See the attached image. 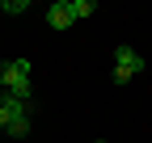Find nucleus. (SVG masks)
<instances>
[{"label":"nucleus","mask_w":152,"mask_h":143,"mask_svg":"<svg viewBox=\"0 0 152 143\" xmlns=\"http://www.w3.org/2000/svg\"><path fill=\"white\" fill-rule=\"evenodd\" d=\"M0 84H4V97L30 101V63L26 59H4L0 63Z\"/></svg>","instance_id":"1"},{"label":"nucleus","mask_w":152,"mask_h":143,"mask_svg":"<svg viewBox=\"0 0 152 143\" xmlns=\"http://www.w3.org/2000/svg\"><path fill=\"white\" fill-rule=\"evenodd\" d=\"M144 72V55L131 46H114V84H127Z\"/></svg>","instance_id":"2"},{"label":"nucleus","mask_w":152,"mask_h":143,"mask_svg":"<svg viewBox=\"0 0 152 143\" xmlns=\"http://www.w3.org/2000/svg\"><path fill=\"white\" fill-rule=\"evenodd\" d=\"M17 118H30V101H17V97H4L0 93V131Z\"/></svg>","instance_id":"3"},{"label":"nucleus","mask_w":152,"mask_h":143,"mask_svg":"<svg viewBox=\"0 0 152 143\" xmlns=\"http://www.w3.org/2000/svg\"><path fill=\"white\" fill-rule=\"evenodd\" d=\"M47 25H51V30H68V25H72V13H68V0H55V4L47 9Z\"/></svg>","instance_id":"4"},{"label":"nucleus","mask_w":152,"mask_h":143,"mask_svg":"<svg viewBox=\"0 0 152 143\" xmlns=\"http://www.w3.org/2000/svg\"><path fill=\"white\" fill-rule=\"evenodd\" d=\"M68 13H72V21H85V17L97 13V4L93 0H68Z\"/></svg>","instance_id":"5"},{"label":"nucleus","mask_w":152,"mask_h":143,"mask_svg":"<svg viewBox=\"0 0 152 143\" xmlns=\"http://www.w3.org/2000/svg\"><path fill=\"white\" fill-rule=\"evenodd\" d=\"M4 135H9V139H26V135H30V118H17V122H9V126H4Z\"/></svg>","instance_id":"6"},{"label":"nucleus","mask_w":152,"mask_h":143,"mask_svg":"<svg viewBox=\"0 0 152 143\" xmlns=\"http://www.w3.org/2000/svg\"><path fill=\"white\" fill-rule=\"evenodd\" d=\"M4 13H13V17L17 13H30V0H4Z\"/></svg>","instance_id":"7"},{"label":"nucleus","mask_w":152,"mask_h":143,"mask_svg":"<svg viewBox=\"0 0 152 143\" xmlns=\"http://www.w3.org/2000/svg\"><path fill=\"white\" fill-rule=\"evenodd\" d=\"M93 143H106V139H93Z\"/></svg>","instance_id":"8"}]
</instances>
